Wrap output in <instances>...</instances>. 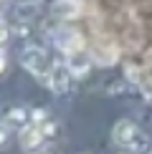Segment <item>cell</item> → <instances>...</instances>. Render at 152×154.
Here are the masks:
<instances>
[{
  "label": "cell",
  "instance_id": "10",
  "mask_svg": "<svg viewBox=\"0 0 152 154\" xmlns=\"http://www.w3.org/2000/svg\"><path fill=\"white\" fill-rule=\"evenodd\" d=\"M124 76H127V81H132V83H139V81H142V79H139V76H142V73H139V68L132 66V63L124 68Z\"/></svg>",
  "mask_w": 152,
  "mask_h": 154
},
{
  "label": "cell",
  "instance_id": "14",
  "mask_svg": "<svg viewBox=\"0 0 152 154\" xmlns=\"http://www.w3.org/2000/svg\"><path fill=\"white\" fill-rule=\"evenodd\" d=\"M3 68H5V53L0 51V73H3Z\"/></svg>",
  "mask_w": 152,
  "mask_h": 154
},
{
  "label": "cell",
  "instance_id": "6",
  "mask_svg": "<svg viewBox=\"0 0 152 154\" xmlns=\"http://www.w3.org/2000/svg\"><path fill=\"white\" fill-rule=\"evenodd\" d=\"M28 121H30V114L25 111L23 106H13V109H8V111L3 114V124L8 126V129H25L28 126Z\"/></svg>",
  "mask_w": 152,
  "mask_h": 154
},
{
  "label": "cell",
  "instance_id": "9",
  "mask_svg": "<svg viewBox=\"0 0 152 154\" xmlns=\"http://www.w3.org/2000/svg\"><path fill=\"white\" fill-rule=\"evenodd\" d=\"M117 46H109V43H101V46H97V51H94V58H97L101 66H112L114 61H117Z\"/></svg>",
  "mask_w": 152,
  "mask_h": 154
},
{
  "label": "cell",
  "instance_id": "7",
  "mask_svg": "<svg viewBox=\"0 0 152 154\" xmlns=\"http://www.w3.org/2000/svg\"><path fill=\"white\" fill-rule=\"evenodd\" d=\"M68 71H71L74 79H84V76L89 73V68H91V58L84 53V51H79V53H71L68 56Z\"/></svg>",
  "mask_w": 152,
  "mask_h": 154
},
{
  "label": "cell",
  "instance_id": "13",
  "mask_svg": "<svg viewBox=\"0 0 152 154\" xmlns=\"http://www.w3.org/2000/svg\"><path fill=\"white\" fill-rule=\"evenodd\" d=\"M8 33H10V30H8V23H3V20H0V46H3V43L8 41Z\"/></svg>",
  "mask_w": 152,
  "mask_h": 154
},
{
  "label": "cell",
  "instance_id": "11",
  "mask_svg": "<svg viewBox=\"0 0 152 154\" xmlns=\"http://www.w3.org/2000/svg\"><path fill=\"white\" fill-rule=\"evenodd\" d=\"M30 121H33V124H43V121H48V114L43 111V109H33V111H30Z\"/></svg>",
  "mask_w": 152,
  "mask_h": 154
},
{
  "label": "cell",
  "instance_id": "12",
  "mask_svg": "<svg viewBox=\"0 0 152 154\" xmlns=\"http://www.w3.org/2000/svg\"><path fill=\"white\" fill-rule=\"evenodd\" d=\"M8 144H10V129L5 124H0V149H5Z\"/></svg>",
  "mask_w": 152,
  "mask_h": 154
},
{
  "label": "cell",
  "instance_id": "16",
  "mask_svg": "<svg viewBox=\"0 0 152 154\" xmlns=\"http://www.w3.org/2000/svg\"><path fill=\"white\" fill-rule=\"evenodd\" d=\"M150 154H152V152H150Z\"/></svg>",
  "mask_w": 152,
  "mask_h": 154
},
{
  "label": "cell",
  "instance_id": "3",
  "mask_svg": "<svg viewBox=\"0 0 152 154\" xmlns=\"http://www.w3.org/2000/svg\"><path fill=\"white\" fill-rule=\"evenodd\" d=\"M71 71H68V66H63V63H53V68H51V76H48V86H51V91H56V94H63V91H68V86H71Z\"/></svg>",
  "mask_w": 152,
  "mask_h": 154
},
{
  "label": "cell",
  "instance_id": "8",
  "mask_svg": "<svg viewBox=\"0 0 152 154\" xmlns=\"http://www.w3.org/2000/svg\"><path fill=\"white\" fill-rule=\"evenodd\" d=\"M79 13H81L79 0H56L53 3V15L61 20H74V18H79Z\"/></svg>",
  "mask_w": 152,
  "mask_h": 154
},
{
  "label": "cell",
  "instance_id": "1",
  "mask_svg": "<svg viewBox=\"0 0 152 154\" xmlns=\"http://www.w3.org/2000/svg\"><path fill=\"white\" fill-rule=\"evenodd\" d=\"M112 139L117 146H122V149H129V152H147L150 149V139L147 134H144L135 121L129 119H119L117 124H114L112 129Z\"/></svg>",
  "mask_w": 152,
  "mask_h": 154
},
{
  "label": "cell",
  "instance_id": "2",
  "mask_svg": "<svg viewBox=\"0 0 152 154\" xmlns=\"http://www.w3.org/2000/svg\"><path fill=\"white\" fill-rule=\"evenodd\" d=\"M21 63H23V68L28 73H33L36 79H41V81H48L51 68H53V61L48 58L46 51L38 48V46H28L25 48L23 56H21Z\"/></svg>",
  "mask_w": 152,
  "mask_h": 154
},
{
  "label": "cell",
  "instance_id": "4",
  "mask_svg": "<svg viewBox=\"0 0 152 154\" xmlns=\"http://www.w3.org/2000/svg\"><path fill=\"white\" fill-rule=\"evenodd\" d=\"M56 46H59L63 53H79V51H84V38H81L76 30H59L56 33Z\"/></svg>",
  "mask_w": 152,
  "mask_h": 154
},
{
  "label": "cell",
  "instance_id": "15",
  "mask_svg": "<svg viewBox=\"0 0 152 154\" xmlns=\"http://www.w3.org/2000/svg\"><path fill=\"white\" fill-rule=\"evenodd\" d=\"M119 154H135V152H129V149H124V152H119Z\"/></svg>",
  "mask_w": 152,
  "mask_h": 154
},
{
  "label": "cell",
  "instance_id": "5",
  "mask_svg": "<svg viewBox=\"0 0 152 154\" xmlns=\"http://www.w3.org/2000/svg\"><path fill=\"white\" fill-rule=\"evenodd\" d=\"M43 142H46V137H43V131H41L38 124H30V126H25L21 131V146L25 152H36Z\"/></svg>",
  "mask_w": 152,
  "mask_h": 154
}]
</instances>
